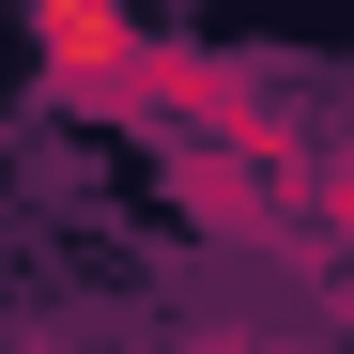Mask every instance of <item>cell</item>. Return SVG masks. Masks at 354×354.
Listing matches in <instances>:
<instances>
[{"label": "cell", "mask_w": 354, "mask_h": 354, "mask_svg": "<svg viewBox=\"0 0 354 354\" xmlns=\"http://www.w3.org/2000/svg\"><path fill=\"white\" fill-rule=\"evenodd\" d=\"M16 31L46 46V93H62V108H77V93L139 46V16H124V0H16Z\"/></svg>", "instance_id": "cell-1"}, {"label": "cell", "mask_w": 354, "mask_h": 354, "mask_svg": "<svg viewBox=\"0 0 354 354\" xmlns=\"http://www.w3.org/2000/svg\"><path fill=\"white\" fill-rule=\"evenodd\" d=\"M339 324H354V262H339Z\"/></svg>", "instance_id": "cell-2"}]
</instances>
